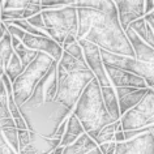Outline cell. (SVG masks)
<instances>
[{"label": "cell", "mask_w": 154, "mask_h": 154, "mask_svg": "<svg viewBox=\"0 0 154 154\" xmlns=\"http://www.w3.org/2000/svg\"><path fill=\"white\" fill-rule=\"evenodd\" d=\"M77 41L84 38L99 48L125 56H134V50L122 28L119 16H111L93 8H77Z\"/></svg>", "instance_id": "obj_1"}, {"label": "cell", "mask_w": 154, "mask_h": 154, "mask_svg": "<svg viewBox=\"0 0 154 154\" xmlns=\"http://www.w3.org/2000/svg\"><path fill=\"white\" fill-rule=\"evenodd\" d=\"M125 34L134 50V56H125L101 48L103 63L115 65L145 79L148 86L154 85V48L148 45L132 28H127Z\"/></svg>", "instance_id": "obj_2"}, {"label": "cell", "mask_w": 154, "mask_h": 154, "mask_svg": "<svg viewBox=\"0 0 154 154\" xmlns=\"http://www.w3.org/2000/svg\"><path fill=\"white\" fill-rule=\"evenodd\" d=\"M72 111L80 119L85 132L93 138L105 125L115 122L105 106L101 84L95 77L84 89Z\"/></svg>", "instance_id": "obj_3"}, {"label": "cell", "mask_w": 154, "mask_h": 154, "mask_svg": "<svg viewBox=\"0 0 154 154\" xmlns=\"http://www.w3.org/2000/svg\"><path fill=\"white\" fill-rule=\"evenodd\" d=\"M18 107L28 128L47 137H55L59 125L72 112L71 109H68L56 99L37 105H28L24 102Z\"/></svg>", "instance_id": "obj_4"}, {"label": "cell", "mask_w": 154, "mask_h": 154, "mask_svg": "<svg viewBox=\"0 0 154 154\" xmlns=\"http://www.w3.org/2000/svg\"><path fill=\"white\" fill-rule=\"evenodd\" d=\"M94 77V73L89 68L65 71L61 65L57 64V91L55 99L73 110L84 89Z\"/></svg>", "instance_id": "obj_5"}, {"label": "cell", "mask_w": 154, "mask_h": 154, "mask_svg": "<svg viewBox=\"0 0 154 154\" xmlns=\"http://www.w3.org/2000/svg\"><path fill=\"white\" fill-rule=\"evenodd\" d=\"M55 59L47 52L39 51L37 57L22 71V73L12 82L13 97L18 106L22 105L33 93L34 88L47 71L51 68Z\"/></svg>", "instance_id": "obj_6"}, {"label": "cell", "mask_w": 154, "mask_h": 154, "mask_svg": "<svg viewBox=\"0 0 154 154\" xmlns=\"http://www.w3.org/2000/svg\"><path fill=\"white\" fill-rule=\"evenodd\" d=\"M47 34L63 46L68 34H76L79 29V13L76 5H65L60 8L42 11Z\"/></svg>", "instance_id": "obj_7"}, {"label": "cell", "mask_w": 154, "mask_h": 154, "mask_svg": "<svg viewBox=\"0 0 154 154\" xmlns=\"http://www.w3.org/2000/svg\"><path fill=\"white\" fill-rule=\"evenodd\" d=\"M152 116H154V90L148 88V91L141 101L122 115L120 123L124 131L137 129L148 127V122Z\"/></svg>", "instance_id": "obj_8"}, {"label": "cell", "mask_w": 154, "mask_h": 154, "mask_svg": "<svg viewBox=\"0 0 154 154\" xmlns=\"http://www.w3.org/2000/svg\"><path fill=\"white\" fill-rule=\"evenodd\" d=\"M79 42L84 50V56H85V61H86L88 67L94 73L95 79L99 81L101 86L111 85V81H110L109 76H107V72L105 68V63L102 60L101 48L95 43H93V42L84 39V38L79 39Z\"/></svg>", "instance_id": "obj_9"}, {"label": "cell", "mask_w": 154, "mask_h": 154, "mask_svg": "<svg viewBox=\"0 0 154 154\" xmlns=\"http://www.w3.org/2000/svg\"><path fill=\"white\" fill-rule=\"evenodd\" d=\"M116 154H154V136L146 131L129 140L116 142Z\"/></svg>", "instance_id": "obj_10"}, {"label": "cell", "mask_w": 154, "mask_h": 154, "mask_svg": "<svg viewBox=\"0 0 154 154\" xmlns=\"http://www.w3.org/2000/svg\"><path fill=\"white\" fill-rule=\"evenodd\" d=\"M22 43L28 46L29 48L37 50V51H43L51 55L54 59L59 61L63 54V46L51 38L50 35H37V34L26 33L22 38Z\"/></svg>", "instance_id": "obj_11"}, {"label": "cell", "mask_w": 154, "mask_h": 154, "mask_svg": "<svg viewBox=\"0 0 154 154\" xmlns=\"http://www.w3.org/2000/svg\"><path fill=\"white\" fill-rule=\"evenodd\" d=\"M118 8L119 21L123 29L140 17L145 16V0H114Z\"/></svg>", "instance_id": "obj_12"}, {"label": "cell", "mask_w": 154, "mask_h": 154, "mask_svg": "<svg viewBox=\"0 0 154 154\" xmlns=\"http://www.w3.org/2000/svg\"><path fill=\"white\" fill-rule=\"evenodd\" d=\"M105 68H106L107 76H109V79L111 81V85L114 88H116V86L148 88V84H146L144 77L138 76L136 73H132L129 71H125V69H122L119 67H115V65H111L107 63H105Z\"/></svg>", "instance_id": "obj_13"}, {"label": "cell", "mask_w": 154, "mask_h": 154, "mask_svg": "<svg viewBox=\"0 0 154 154\" xmlns=\"http://www.w3.org/2000/svg\"><path fill=\"white\" fill-rule=\"evenodd\" d=\"M60 145V138L47 137L30 131V142L21 150V154H43L52 153V150Z\"/></svg>", "instance_id": "obj_14"}, {"label": "cell", "mask_w": 154, "mask_h": 154, "mask_svg": "<svg viewBox=\"0 0 154 154\" xmlns=\"http://www.w3.org/2000/svg\"><path fill=\"white\" fill-rule=\"evenodd\" d=\"M148 88H134V86H116L115 88V91H116V95L119 99L120 114L123 115L125 111H128L133 106H136L142 99V97L146 94Z\"/></svg>", "instance_id": "obj_15"}, {"label": "cell", "mask_w": 154, "mask_h": 154, "mask_svg": "<svg viewBox=\"0 0 154 154\" xmlns=\"http://www.w3.org/2000/svg\"><path fill=\"white\" fill-rule=\"evenodd\" d=\"M63 154H102L97 141L89 133L84 132L75 142L64 146Z\"/></svg>", "instance_id": "obj_16"}, {"label": "cell", "mask_w": 154, "mask_h": 154, "mask_svg": "<svg viewBox=\"0 0 154 154\" xmlns=\"http://www.w3.org/2000/svg\"><path fill=\"white\" fill-rule=\"evenodd\" d=\"M84 132H85V129H84L80 119L77 118L72 111L71 115H69L67 119V127H65V132L60 140V145L67 146L69 144H72V142H75Z\"/></svg>", "instance_id": "obj_17"}, {"label": "cell", "mask_w": 154, "mask_h": 154, "mask_svg": "<svg viewBox=\"0 0 154 154\" xmlns=\"http://www.w3.org/2000/svg\"><path fill=\"white\" fill-rule=\"evenodd\" d=\"M101 90H102V97H103V101H105V106L107 111L110 112L114 120H120L122 114H120V109H119V99H118L116 91H115V88L112 85L101 86Z\"/></svg>", "instance_id": "obj_18"}, {"label": "cell", "mask_w": 154, "mask_h": 154, "mask_svg": "<svg viewBox=\"0 0 154 154\" xmlns=\"http://www.w3.org/2000/svg\"><path fill=\"white\" fill-rule=\"evenodd\" d=\"M77 8H93L111 16H119L114 0H76Z\"/></svg>", "instance_id": "obj_19"}, {"label": "cell", "mask_w": 154, "mask_h": 154, "mask_svg": "<svg viewBox=\"0 0 154 154\" xmlns=\"http://www.w3.org/2000/svg\"><path fill=\"white\" fill-rule=\"evenodd\" d=\"M13 52L14 50L12 46V35L9 32H7L5 35L0 39V77L4 73Z\"/></svg>", "instance_id": "obj_20"}, {"label": "cell", "mask_w": 154, "mask_h": 154, "mask_svg": "<svg viewBox=\"0 0 154 154\" xmlns=\"http://www.w3.org/2000/svg\"><path fill=\"white\" fill-rule=\"evenodd\" d=\"M57 64L61 65V67H63L65 71H77V69L89 68L85 61L79 60L77 57L71 55V54L67 52V51H64V50H63V54H61L60 60L57 61Z\"/></svg>", "instance_id": "obj_21"}, {"label": "cell", "mask_w": 154, "mask_h": 154, "mask_svg": "<svg viewBox=\"0 0 154 154\" xmlns=\"http://www.w3.org/2000/svg\"><path fill=\"white\" fill-rule=\"evenodd\" d=\"M24 69H25V67L22 65L20 57H18V55L16 52H13V55H12V57H11V60H9L8 65H7L4 73L8 76V79L11 80V81L13 82L14 80H16L17 77L22 73Z\"/></svg>", "instance_id": "obj_22"}, {"label": "cell", "mask_w": 154, "mask_h": 154, "mask_svg": "<svg viewBox=\"0 0 154 154\" xmlns=\"http://www.w3.org/2000/svg\"><path fill=\"white\" fill-rule=\"evenodd\" d=\"M13 50L18 55V57H20V60H21V63L24 67H28V65L37 57L38 52H39V51H37V50L29 48L28 46H25L22 42L18 46H16V47H13Z\"/></svg>", "instance_id": "obj_23"}, {"label": "cell", "mask_w": 154, "mask_h": 154, "mask_svg": "<svg viewBox=\"0 0 154 154\" xmlns=\"http://www.w3.org/2000/svg\"><path fill=\"white\" fill-rule=\"evenodd\" d=\"M119 123H120V120H115L112 123H110V124L105 125L101 131H99L98 134L94 138L98 145L102 144V142H110V141L114 140V134H115V131H116Z\"/></svg>", "instance_id": "obj_24"}, {"label": "cell", "mask_w": 154, "mask_h": 154, "mask_svg": "<svg viewBox=\"0 0 154 154\" xmlns=\"http://www.w3.org/2000/svg\"><path fill=\"white\" fill-rule=\"evenodd\" d=\"M63 50H64V51H67V52H69L71 55H73L75 57H77L79 60L85 61L84 50H82V47H81V45H80L79 41H75V42L68 43V45H63ZM85 63H86V61H85Z\"/></svg>", "instance_id": "obj_25"}, {"label": "cell", "mask_w": 154, "mask_h": 154, "mask_svg": "<svg viewBox=\"0 0 154 154\" xmlns=\"http://www.w3.org/2000/svg\"><path fill=\"white\" fill-rule=\"evenodd\" d=\"M76 0H41L42 11L50 8H60L65 5H75Z\"/></svg>", "instance_id": "obj_26"}, {"label": "cell", "mask_w": 154, "mask_h": 154, "mask_svg": "<svg viewBox=\"0 0 154 154\" xmlns=\"http://www.w3.org/2000/svg\"><path fill=\"white\" fill-rule=\"evenodd\" d=\"M146 26H148V22H146L144 17L137 18V20H134L129 24V28H132L142 39H145V37H146Z\"/></svg>", "instance_id": "obj_27"}, {"label": "cell", "mask_w": 154, "mask_h": 154, "mask_svg": "<svg viewBox=\"0 0 154 154\" xmlns=\"http://www.w3.org/2000/svg\"><path fill=\"white\" fill-rule=\"evenodd\" d=\"M30 24L33 26H35L37 29L42 30V32H45L47 34V28H46V24H45V20H43V16H42V12L34 14V16H30L29 18H26Z\"/></svg>", "instance_id": "obj_28"}, {"label": "cell", "mask_w": 154, "mask_h": 154, "mask_svg": "<svg viewBox=\"0 0 154 154\" xmlns=\"http://www.w3.org/2000/svg\"><path fill=\"white\" fill-rule=\"evenodd\" d=\"M30 3V0H5L2 5V9H20V8H25Z\"/></svg>", "instance_id": "obj_29"}, {"label": "cell", "mask_w": 154, "mask_h": 154, "mask_svg": "<svg viewBox=\"0 0 154 154\" xmlns=\"http://www.w3.org/2000/svg\"><path fill=\"white\" fill-rule=\"evenodd\" d=\"M30 142V129H18V144H20V152Z\"/></svg>", "instance_id": "obj_30"}, {"label": "cell", "mask_w": 154, "mask_h": 154, "mask_svg": "<svg viewBox=\"0 0 154 154\" xmlns=\"http://www.w3.org/2000/svg\"><path fill=\"white\" fill-rule=\"evenodd\" d=\"M144 41L154 48V30L152 29V26H150L149 24H148V26H146V37H145Z\"/></svg>", "instance_id": "obj_31"}, {"label": "cell", "mask_w": 154, "mask_h": 154, "mask_svg": "<svg viewBox=\"0 0 154 154\" xmlns=\"http://www.w3.org/2000/svg\"><path fill=\"white\" fill-rule=\"evenodd\" d=\"M114 140L116 142H120V141L125 140V134H124V129H123V127H122V123H119L118 128H116V131H115Z\"/></svg>", "instance_id": "obj_32"}, {"label": "cell", "mask_w": 154, "mask_h": 154, "mask_svg": "<svg viewBox=\"0 0 154 154\" xmlns=\"http://www.w3.org/2000/svg\"><path fill=\"white\" fill-rule=\"evenodd\" d=\"M144 18L146 20V22L152 26V29L154 30V13L153 12H150V13H146L145 16H144Z\"/></svg>", "instance_id": "obj_33"}, {"label": "cell", "mask_w": 154, "mask_h": 154, "mask_svg": "<svg viewBox=\"0 0 154 154\" xmlns=\"http://www.w3.org/2000/svg\"><path fill=\"white\" fill-rule=\"evenodd\" d=\"M154 9V2L153 0H145V14L153 12Z\"/></svg>", "instance_id": "obj_34"}, {"label": "cell", "mask_w": 154, "mask_h": 154, "mask_svg": "<svg viewBox=\"0 0 154 154\" xmlns=\"http://www.w3.org/2000/svg\"><path fill=\"white\" fill-rule=\"evenodd\" d=\"M106 154H116V141H115V140H112L110 142Z\"/></svg>", "instance_id": "obj_35"}, {"label": "cell", "mask_w": 154, "mask_h": 154, "mask_svg": "<svg viewBox=\"0 0 154 154\" xmlns=\"http://www.w3.org/2000/svg\"><path fill=\"white\" fill-rule=\"evenodd\" d=\"M110 142H111V141H110ZM110 142H102V144H99V149H101V153H102V154H106L107 148H109Z\"/></svg>", "instance_id": "obj_36"}, {"label": "cell", "mask_w": 154, "mask_h": 154, "mask_svg": "<svg viewBox=\"0 0 154 154\" xmlns=\"http://www.w3.org/2000/svg\"><path fill=\"white\" fill-rule=\"evenodd\" d=\"M30 3H35V4H41V0H30Z\"/></svg>", "instance_id": "obj_37"}, {"label": "cell", "mask_w": 154, "mask_h": 154, "mask_svg": "<svg viewBox=\"0 0 154 154\" xmlns=\"http://www.w3.org/2000/svg\"><path fill=\"white\" fill-rule=\"evenodd\" d=\"M149 127H150V131H152V133H153V136H154V124L149 125Z\"/></svg>", "instance_id": "obj_38"}, {"label": "cell", "mask_w": 154, "mask_h": 154, "mask_svg": "<svg viewBox=\"0 0 154 154\" xmlns=\"http://www.w3.org/2000/svg\"><path fill=\"white\" fill-rule=\"evenodd\" d=\"M4 2H5V0H0V4L3 5V3H4Z\"/></svg>", "instance_id": "obj_39"}, {"label": "cell", "mask_w": 154, "mask_h": 154, "mask_svg": "<svg viewBox=\"0 0 154 154\" xmlns=\"http://www.w3.org/2000/svg\"><path fill=\"white\" fill-rule=\"evenodd\" d=\"M0 12H2V4H0Z\"/></svg>", "instance_id": "obj_40"}, {"label": "cell", "mask_w": 154, "mask_h": 154, "mask_svg": "<svg viewBox=\"0 0 154 154\" xmlns=\"http://www.w3.org/2000/svg\"><path fill=\"white\" fill-rule=\"evenodd\" d=\"M150 88H152V89H153V90H154V85H153V86H150Z\"/></svg>", "instance_id": "obj_41"}, {"label": "cell", "mask_w": 154, "mask_h": 154, "mask_svg": "<svg viewBox=\"0 0 154 154\" xmlns=\"http://www.w3.org/2000/svg\"><path fill=\"white\" fill-rule=\"evenodd\" d=\"M0 21H2V17H0Z\"/></svg>", "instance_id": "obj_42"}, {"label": "cell", "mask_w": 154, "mask_h": 154, "mask_svg": "<svg viewBox=\"0 0 154 154\" xmlns=\"http://www.w3.org/2000/svg\"><path fill=\"white\" fill-rule=\"evenodd\" d=\"M153 13H154V9H153Z\"/></svg>", "instance_id": "obj_43"}, {"label": "cell", "mask_w": 154, "mask_h": 154, "mask_svg": "<svg viewBox=\"0 0 154 154\" xmlns=\"http://www.w3.org/2000/svg\"><path fill=\"white\" fill-rule=\"evenodd\" d=\"M153 2H154V0H153Z\"/></svg>", "instance_id": "obj_44"}]
</instances>
